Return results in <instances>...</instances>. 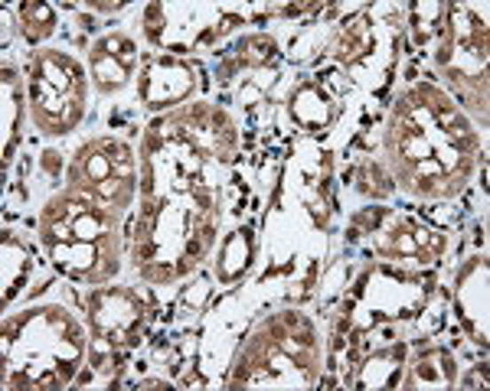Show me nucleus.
I'll return each instance as SVG.
<instances>
[{
    "label": "nucleus",
    "instance_id": "1",
    "mask_svg": "<svg viewBox=\"0 0 490 391\" xmlns=\"http://www.w3.org/2000/svg\"><path fill=\"white\" fill-rule=\"evenodd\" d=\"M92 75L102 89H118V85L128 79V62H122L118 56H112V52L102 46L92 59Z\"/></svg>",
    "mask_w": 490,
    "mask_h": 391
},
{
    "label": "nucleus",
    "instance_id": "2",
    "mask_svg": "<svg viewBox=\"0 0 490 391\" xmlns=\"http://www.w3.org/2000/svg\"><path fill=\"white\" fill-rule=\"evenodd\" d=\"M20 20H23V33L30 36V40H40L46 36L52 27V13L50 7H43V4H23L20 7Z\"/></svg>",
    "mask_w": 490,
    "mask_h": 391
}]
</instances>
